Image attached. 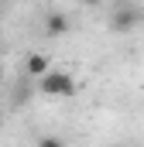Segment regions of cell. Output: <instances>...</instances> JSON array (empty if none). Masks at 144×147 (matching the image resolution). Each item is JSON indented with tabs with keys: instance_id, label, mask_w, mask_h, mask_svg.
I'll list each match as a JSON object with an SVG mask.
<instances>
[{
	"instance_id": "cell-5",
	"label": "cell",
	"mask_w": 144,
	"mask_h": 147,
	"mask_svg": "<svg viewBox=\"0 0 144 147\" xmlns=\"http://www.w3.org/2000/svg\"><path fill=\"white\" fill-rule=\"evenodd\" d=\"M38 147H65V140H62V137H52V134H48V137H41V140H38Z\"/></svg>"
},
{
	"instance_id": "cell-1",
	"label": "cell",
	"mask_w": 144,
	"mask_h": 147,
	"mask_svg": "<svg viewBox=\"0 0 144 147\" xmlns=\"http://www.w3.org/2000/svg\"><path fill=\"white\" fill-rule=\"evenodd\" d=\"M75 89H79V82H75L69 72H55V69H48V72L38 79V92H41V96H52V99L75 96Z\"/></svg>"
},
{
	"instance_id": "cell-6",
	"label": "cell",
	"mask_w": 144,
	"mask_h": 147,
	"mask_svg": "<svg viewBox=\"0 0 144 147\" xmlns=\"http://www.w3.org/2000/svg\"><path fill=\"white\" fill-rule=\"evenodd\" d=\"M79 3H82V7H100L103 0H79Z\"/></svg>"
},
{
	"instance_id": "cell-3",
	"label": "cell",
	"mask_w": 144,
	"mask_h": 147,
	"mask_svg": "<svg viewBox=\"0 0 144 147\" xmlns=\"http://www.w3.org/2000/svg\"><path fill=\"white\" fill-rule=\"evenodd\" d=\"M65 31H69V17L62 10H48L45 14V34L48 38H62Z\"/></svg>"
},
{
	"instance_id": "cell-2",
	"label": "cell",
	"mask_w": 144,
	"mask_h": 147,
	"mask_svg": "<svg viewBox=\"0 0 144 147\" xmlns=\"http://www.w3.org/2000/svg\"><path fill=\"white\" fill-rule=\"evenodd\" d=\"M137 21H141V10H137V7H127V3L110 14V28H113V31H134Z\"/></svg>"
},
{
	"instance_id": "cell-7",
	"label": "cell",
	"mask_w": 144,
	"mask_h": 147,
	"mask_svg": "<svg viewBox=\"0 0 144 147\" xmlns=\"http://www.w3.org/2000/svg\"><path fill=\"white\" fill-rule=\"evenodd\" d=\"M0 79H3V62H0Z\"/></svg>"
},
{
	"instance_id": "cell-4",
	"label": "cell",
	"mask_w": 144,
	"mask_h": 147,
	"mask_svg": "<svg viewBox=\"0 0 144 147\" xmlns=\"http://www.w3.org/2000/svg\"><path fill=\"white\" fill-rule=\"evenodd\" d=\"M48 65H52V62H48V55H41V51H31V55L24 58V72L31 75V79H41V75L48 72Z\"/></svg>"
}]
</instances>
